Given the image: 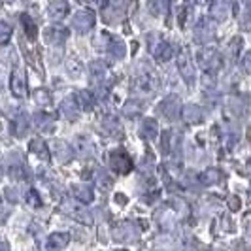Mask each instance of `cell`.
Here are the masks:
<instances>
[{"label": "cell", "instance_id": "9", "mask_svg": "<svg viewBox=\"0 0 251 251\" xmlns=\"http://www.w3.org/2000/svg\"><path fill=\"white\" fill-rule=\"evenodd\" d=\"M34 97L38 99L40 104H48V102H50V93H48V91H44V89H42V91H36V93H34Z\"/></svg>", "mask_w": 251, "mask_h": 251}, {"label": "cell", "instance_id": "1", "mask_svg": "<svg viewBox=\"0 0 251 251\" xmlns=\"http://www.w3.org/2000/svg\"><path fill=\"white\" fill-rule=\"evenodd\" d=\"M12 91L15 97H25V74L19 68L12 74Z\"/></svg>", "mask_w": 251, "mask_h": 251}, {"label": "cell", "instance_id": "10", "mask_svg": "<svg viewBox=\"0 0 251 251\" xmlns=\"http://www.w3.org/2000/svg\"><path fill=\"white\" fill-rule=\"evenodd\" d=\"M64 36H66V32H59V34H57V32H50V30H48V42H53V44L61 42Z\"/></svg>", "mask_w": 251, "mask_h": 251}, {"label": "cell", "instance_id": "5", "mask_svg": "<svg viewBox=\"0 0 251 251\" xmlns=\"http://www.w3.org/2000/svg\"><path fill=\"white\" fill-rule=\"evenodd\" d=\"M34 125H36L40 130H44V132H50L51 128H53V123H51L50 115H46V113H36V115H34Z\"/></svg>", "mask_w": 251, "mask_h": 251}, {"label": "cell", "instance_id": "8", "mask_svg": "<svg viewBox=\"0 0 251 251\" xmlns=\"http://www.w3.org/2000/svg\"><path fill=\"white\" fill-rule=\"evenodd\" d=\"M30 150L34 151V153H38V155H42L44 159L48 157V150H46V146H44L42 140H32V142H30Z\"/></svg>", "mask_w": 251, "mask_h": 251}, {"label": "cell", "instance_id": "6", "mask_svg": "<svg viewBox=\"0 0 251 251\" xmlns=\"http://www.w3.org/2000/svg\"><path fill=\"white\" fill-rule=\"evenodd\" d=\"M77 110H79V106H77V102L72 100V99H66V100L63 102V113L68 119H74L75 115H77Z\"/></svg>", "mask_w": 251, "mask_h": 251}, {"label": "cell", "instance_id": "3", "mask_svg": "<svg viewBox=\"0 0 251 251\" xmlns=\"http://www.w3.org/2000/svg\"><path fill=\"white\" fill-rule=\"evenodd\" d=\"M112 168L117 170V172H126V170H130V161H128V157L123 155V153H113Z\"/></svg>", "mask_w": 251, "mask_h": 251}, {"label": "cell", "instance_id": "2", "mask_svg": "<svg viewBox=\"0 0 251 251\" xmlns=\"http://www.w3.org/2000/svg\"><path fill=\"white\" fill-rule=\"evenodd\" d=\"M53 153H55L57 159L63 161V163H68V161L72 159V150H70V146H68V144H63V142H55V144H53Z\"/></svg>", "mask_w": 251, "mask_h": 251}, {"label": "cell", "instance_id": "7", "mask_svg": "<svg viewBox=\"0 0 251 251\" xmlns=\"http://www.w3.org/2000/svg\"><path fill=\"white\" fill-rule=\"evenodd\" d=\"M74 195L81 202H91V201H93V193H91L87 187H83V185H77V187H74Z\"/></svg>", "mask_w": 251, "mask_h": 251}, {"label": "cell", "instance_id": "11", "mask_svg": "<svg viewBox=\"0 0 251 251\" xmlns=\"http://www.w3.org/2000/svg\"><path fill=\"white\" fill-rule=\"evenodd\" d=\"M28 202H30L32 206H40V199H38V195L34 193V191L28 193Z\"/></svg>", "mask_w": 251, "mask_h": 251}, {"label": "cell", "instance_id": "4", "mask_svg": "<svg viewBox=\"0 0 251 251\" xmlns=\"http://www.w3.org/2000/svg\"><path fill=\"white\" fill-rule=\"evenodd\" d=\"M68 244V234H61V232H57V234H51L50 240H48V250L50 251H61Z\"/></svg>", "mask_w": 251, "mask_h": 251}]
</instances>
